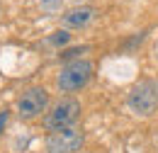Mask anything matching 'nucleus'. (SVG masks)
<instances>
[{
    "instance_id": "nucleus-2",
    "label": "nucleus",
    "mask_w": 158,
    "mask_h": 153,
    "mask_svg": "<svg viewBox=\"0 0 158 153\" xmlns=\"http://www.w3.org/2000/svg\"><path fill=\"white\" fill-rule=\"evenodd\" d=\"M93 78V61L88 58H76L71 63H66L59 73V88L63 93H76L83 85H88V80Z\"/></svg>"
},
{
    "instance_id": "nucleus-11",
    "label": "nucleus",
    "mask_w": 158,
    "mask_h": 153,
    "mask_svg": "<svg viewBox=\"0 0 158 153\" xmlns=\"http://www.w3.org/2000/svg\"><path fill=\"white\" fill-rule=\"evenodd\" d=\"M156 58H158V44H156Z\"/></svg>"
},
{
    "instance_id": "nucleus-8",
    "label": "nucleus",
    "mask_w": 158,
    "mask_h": 153,
    "mask_svg": "<svg viewBox=\"0 0 158 153\" xmlns=\"http://www.w3.org/2000/svg\"><path fill=\"white\" fill-rule=\"evenodd\" d=\"M83 51H85V46L83 49H71V51H63L61 58H73V56H78V54H83Z\"/></svg>"
},
{
    "instance_id": "nucleus-9",
    "label": "nucleus",
    "mask_w": 158,
    "mask_h": 153,
    "mask_svg": "<svg viewBox=\"0 0 158 153\" xmlns=\"http://www.w3.org/2000/svg\"><path fill=\"white\" fill-rule=\"evenodd\" d=\"M41 5L46 10H56V5H61V0H41Z\"/></svg>"
},
{
    "instance_id": "nucleus-3",
    "label": "nucleus",
    "mask_w": 158,
    "mask_h": 153,
    "mask_svg": "<svg viewBox=\"0 0 158 153\" xmlns=\"http://www.w3.org/2000/svg\"><path fill=\"white\" fill-rule=\"evenodd\" d=\"M80 114V102L68 97V100H61L59 105L49 112V117L44 119V126L49 131H61V129H68L76 124V119Z\"/></svg>"
},
{
    "instance_id": "nucleus-1",
    "label": "nucleus",
    "mask_w": 158,
    "mask_h": 153,
    "mask_svg": "<svg viewBox=\"0 0 158 153\" xmlns=\"http://www.w3.org/2000/svg\"><path fill=\"white\" fill-rule=\"evenodd\" d=\"M127 105L136 114H143V117L153 114L158 110V83L156 80H139L129 90Z\"/></svg>"
},
{
    "instance_id": "nucleus-6",
    "label": "nucleus",
    "mask_w": 158,
    "mask_h": 153,
    "mask_svg": "<svg viewBox=\"0 0 158 153\" xmlns=\"http://www.w3.org/2000/svg\"><path fill=\"white\" fill-rule=\"evenodd\" d=\"M95 19V7H73L71 12L63 15V24L66 27H85Z\"/></svg>"
},
{
    "instance_id": "nucleus-7",
    "label": "nucleus",
    "mask_w": 158,
    "mask_h": 153,
    "mask_svg": "<svg viewBox=\"0 0 158 153\" xmlns=\"http://www.w3.org/2000/svg\"><path fill=\"white\" fill-rule=\"evenodd\" d=\"M51 41H54V44H66V41H68V32H56V34L51 37Z\"/></svg>"
},
{
    "instance_id": "nucleus-5",
    "label": "nucleus",
    "mask_w": 158,
    "mask_h": 153,
    "mask_svg": "<svg viewBox=\"0 0 158 153\" xmlns=\"http://www.w3.org/2000/svg\"><path fill=\"white\" fill-rule=\"evenodd\" d=\"M46 105H49V93L44 88H29L17 100V114L22 119H34L46 110Z\"/></svg>"
},
{
    "instance_id": "nucleus-10",
    "label": "nucleus",
    "mask_w": 158,
    "mask_h": 153,
    "mask_svg": "<svg viewBox=\"0 0 158 153\" xmlns=\"http://www.w3.org/2000/svg\"><path fill=\"white\" fill-rule=\"evenodd\" d=\"M5 122H7V112H2V114H0V131H2V126H5Z\"/></svg>"
},
{
    "instance_id": "nucleus-4",
    "label": "nucleus",
    "mask_w": 158,
    "mask_h": 153,
    "mask_svg": "<svg viewBox=\"0 0 158 153\" xmlns=\"http://www.w3.org/2000/svg\"><path fill=\"white\" fill-rule=\"evenodd\" d=\"M80 146H83V131L78 126L51 131L46 136V151L49 153H78Z\"/></svg>"
}]
</instances>
